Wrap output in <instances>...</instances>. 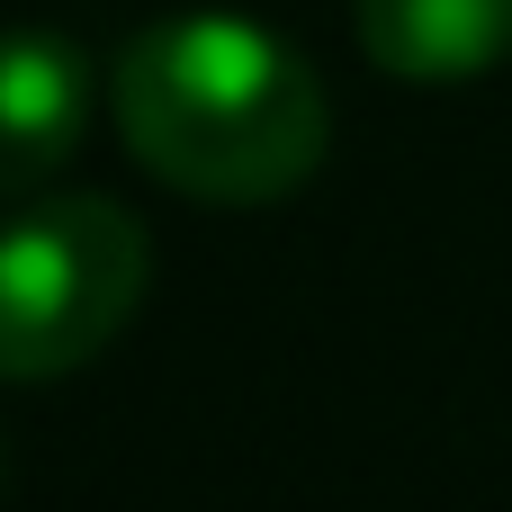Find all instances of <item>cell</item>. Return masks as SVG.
<instances>
[{"label": "cell", "mask_w": 512, "mask_h": 512, "mask_svg": "<svg viewBox=\"0 0 512 512\" xmlns=\"http://www.w3.org/2000/svg\"><path fill=\"white\" fill-rule=\"evenodd\" d=\"M126 153L198 207H279L315 180L333 144V99L315 63L234 9H180L126 36L117 72Z\"/></svg>", "instance_id": "cell-1"}, {"label": "cell", "mask_w": 512, "mask_h": 512, "mask_svg": "<svg viewBox=\"0 0 512 512\" xmlns=\"http://www.w3.org/2000/svg\"><path fill=\"white\" fill-rule=\"evenodd\" d=\"M153 288V234L117 198H36L0 225V387L90 369Z\"/></svg>", "instance_id": "cell-2"}, {"label": "cell", "mask_w": 512, "mask_h": 512, "mask_svg": "<svg viewBox=\"0 0 512 512\" xmlns=\"http://www.w3.org/2000/svg\"><path fill=\"white\" fill-rule=\"evenodd\" d=\"M99 72L63 27H0V198H36L90 135Z\"/></svg>", "instance_id": "cell-3"}, {"label": "cell", "mask_w": 512, "mask_h": 512, "mask_svg": "<svg viewBox=\"0 0 512 512\" xmlns=\"http://www.w3.org/2000/svg\"><path fill=\"white\" fill-rule=\"evenodd\" d=\"M351 27L396 81H477L512 54V0H351Z\"/></svg>", "instance_id": "cell-4"}]
</instances>
